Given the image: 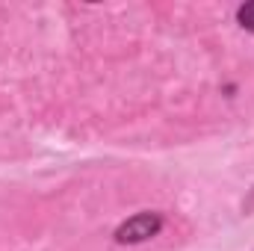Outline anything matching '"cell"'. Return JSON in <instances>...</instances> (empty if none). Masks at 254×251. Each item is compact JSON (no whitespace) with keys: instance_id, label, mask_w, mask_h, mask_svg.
Segmentation results:
<instances>
[{"instance_id":"6da1fadb","label":"cell","mask_w":254,"mask_h":251,"mask_svg":"<svg viewBox=\"0 0 254 251\" xmlns=\"http://www.w3.org/2000/svg\"><path fill=\"white\" fill-rule=\"evenodd\" d=\"M163 225H166V216L163 213L142 210V213H133L130 219H125L116 228L113 240H116V246H142V243L154 240L163 231Z\"/></svg>"},{"instance_id":"7a4b0ae2","label":"cell","mask_w":254,"mask_h":251,"mask_svg":"<svg viewBox=\"0 0 254 251\" xmlns=\"http://www.w3.org/2000/svg\"><path fill=\"white\" fill-rule=\"evenodd\" d=\"M237 24H240L243 30L254 33V0H252V3H243V6H237Z\"/></svg>"}]
</instances>
